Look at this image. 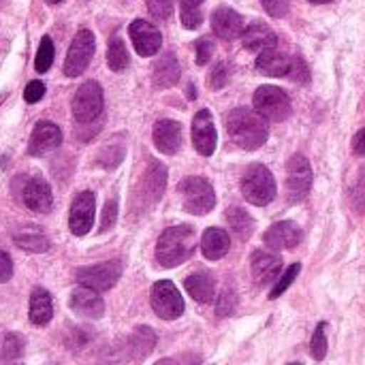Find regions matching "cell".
I'll return each instance as SVG.
<instances>
[{
    "mask_svg": "<svg viewBox=\"0 0 365 365\" xmlns=\"http://www.w3.org/2000/svg\"><path fill=\"white\" fill-rule=\"evenodd\" d=\"M148 9L156 19H169L173 13V0H148Z\"/></svg>",
    "mask_w": 365,
    "mask_h": 365,
    "instance_id": "cell-39",
    "label": "cell"
},
{
    "mask_svg": "<svg viewBox=\"0 0 365 365\" xmlns=\"http://www.w3.org/2000/svg\"><path fill=\"white\" fill-rule=\"evenodd\" d=\"M122 158H124V145H115V143L107 145V148L98 154V163H101L105 169H113L115 165L122 163Z\"/></svg>",
    "mask_w": 365,
    "mask_h": 365,
    "instance_id": "cell-36",
    "label": "cell"
},
{
    "mask_svg": "<svg viewBox=\"0 0 365 365\" xmlns=\"http://www.w3.org/2000/svg\"><path fill=\"white\" fill-rule=\"evenodd\" d=\"M195 49H197V64H207L210 62V58H212V51H214V45H212V41L210 38H199L197 43H195Z\"/></svg>",
    "mask_w": 365,
    "mask_h": 365,
    "instance_id": "cell-44",
    "label": "cell"
},
{
    "mask_svg": "<svg viewBox=\"0 0 365 365\" xmlns=\"http://www.w3.org/2000/svg\"><path fill=\"white\" fill-rule=\"evenodd\" d=\"M118 222V203L115 201H107L101 214V231H109L113 225Z\"/></svg>",
    "mask_w": 365,
    "mask_h": 365,
    "instance_id": "cell-40",
    "label": "cell"
},
{
    "mask_svg": "<svg viewBox=\"0 0 365 365\" xmlns=\"http://www.w3.org/2000/svg\"><path fill=\"white\" fill-rule=\"evenodd\" d=\"M299 272H302V265H299V263H293V265H291V267L280 276V280L276 282V287L272 289L269 299H278V297H280V295H282V293H284V291L295 282V278L299 276Z\"/></svg>",
    "mask_w": 365,
    "mask_h": 365,
    "instance_id": "cell-35",
    "label": "cell"
},
{
    "mask_svg": "<svg viewBox=\"0 0 365 365\" xmlns=\"http://www.w3.org/2000/svg\"><path fill=\"white\" fill-rule=\"evenodd\" d=\"M45 2H49V4H60L62 0H45Z\"/></svg>",
    "mask_w": 365,
    "mask_h": 365,
    "instance_id": "cell-53",
    "label": "cell"
},
{
    "mask_svg": "<svg viewBox=\"0 0 365 365\" xmlns=\"http://www.w3.org/2000/svg\"><path fill=\"white\" fill-rule=\"evenodd\" d=\"M167 186V169L165 165H160L158 160H148V169L141 178V186H139V197L143 199V203L152 205L156 203Z\"/></svg>",
    "mask_w": 365,
    "mask_h": 365,
    "instance_id": "cell-16",
    "label": "cell"
},
{
    "mask_svg": "<svg viewBox=\"0 0 365 365\" xmlns=\"http://www.w3.org/2000/svg\"><path fill=\"white\" fill-rule=\"evenodd\" d=\"M353 150H355L359 156H365V128H361V130L355 135V139H353Z\"/></svg>",
    "mask_w": 365,
    "mask_h": 365,
    "instance_id": "cell-49",
    "label": "cell"
},
{
    "mask_svg": "<svg viewBox=\"0 0 365 365\" xmlns=\"http://www.w3.org/2000/svg\"><path fill=\"white\" fill-rule=\"evenodd\" d=\"M68 306L75 314H79L83 319H92V321H96L105 314V304H103L101 295L88 287H77L71 293Z\"/></svg>",
    "mask_w": 365,
    "mask_h": 365,
    "instance_id": "cell-17",
    "label": "cell"
},
{
    "mask_svg": "<svg viewBox=\"0 0 365 365\" xmlns=\"http://www.w3.org/2000/svg\"><path fill=\"white\" fill-rule=\"evenodd\" d=\"M218 135L214 126V118L207 109H201L192 120V145L201 156H212L216 152Z\"/></svg>",
    "mask_w": 365,
    "mask_h": 365,
    "instance_id": "cell-14",
    "label": "cell"
},
{
    "mask_svg": "<svg viewBox=\"0 0 365 365\" xmlns=\"http://www.w3.org/2000/svg\"><path fill=\"white\" fill-rule=\"evenodd\" d=\"M15 244L26 250V252H47L49 250V240L43 233L36 231H24L15 235Z\"/></svg>",
    "mask_w": 365,
    "mask_h": 365,
    "instance_id": "cell-32",
    "label": "cell"
},
{
    "mask_svg": "<svg viewBox=\"0 0 365 365\" xmlns=\"http://www.w3.org/2000/svg\"><path fill=\"white\" fill-rule=\"evenodd\" d=\"M227 133L242 150H259L269 135L265 118L257 109L248 107H237L227 115Z\"/></svg>",
    "mask_w": 365,
    "mask_h": 365,
    "instance_id": "cell-1",
    "label": "cell"
},
{
    "mask_svg": "<svg viewBox=\"0 0 365 365\" xmlns=\"http://www.w3.org/2000/svg\"><path fill=\"white\" fill-rule=\"evenodd\" d=\"M250 265H252V276H255V282L259 287H265L274 280L280 278V269H282V259L274 252H265V250H257L252 252V259H250Z\"/></svg>",
    "mask_w": 365,
    "mask_h": 365,
    "instance_id": "cell-19",
    "label": "cell"
},
{
    "mask_svg": "<svg viewBox=\"0 0 365 365\" xmlns=\"http://www.w3.org/2000/svg\"><path fill=\"white\" fill-rule=\"evenodd\" d=\"M128 34L130 41L135 45V51L143 58H150L154 53H158L160 45H163V34L156 26H152L145 19H135L128 26Z\"/></svg>",
    "mask_w": 365,
    "mask_h": 365,
    "instance_id": "cell-13",
    "label": "cell"
},
{
    "mask_svg": "<svg viewBox=\"0 0 365 365\" xmlns=\"http://www.w3.org/2000/svg\"><path fill=\"white\" fill-rule=\"evenodd\" d=\"M184 289L188 291V295L195 302L210 304L214 299V293H216V282H214L210 272H197V274H190L184 280Z\"/></svg>",
    "mask_w": 365,
    "mask_h": 365,
    "instance_id": "cell-26",
    "label": "cell"
},
{
    "mask_svg": "<svg viewBox=\"0 0 365 365\" xmlns=\"http://www.w3.org/2000/svg\"><path fill=\"white\" fill-rule=\"evenodd\" d=\"M291 60L293 58H289L287 53H280L276 49H267V51L259 53L257 68L263 75H269V77H287L289 68H291Z\"/></svg>",
    "mask_w": 365,
    "mask_h": 365,
    "instance_id": "cell-27",
    "label": "cell"
},
{
    "mask_svg": "<svg viewBox=\"0 0 365 365\" xmlns=\"http://www.w3.org/2000/svg\"><path fill=\"white\" fill-rule=\"evenodd\" d=\"M60 143H62V130L53 122L41 120L32 128L28 152H30V156H45V154L53 152L56 148H60Z\"/></svg>",
    "mask_w": 365,
    "mask_h": 365,
    "instance_id": "cell-15",
    "label": "cell"
},
{
    "mask_svg": "<svg viewBox=\"0 0 365 365\" xmlns=\"http://www.w3.org/2000/svg\"><path fill=\"white\" fill-rule=\"evenodd\" d=\"M255 109L269 122H284L291 115V98L276 86H261L255 92Z\"/></svg>",
    "mask_w": 365,
    "mask_h": 365,
    "instance_id": "cell-6",
    "label": "cell"
},
{
    "mask_svg": "<svg viewBox=\"0 0 365 365\" xmlns=\"http://www.w3.org/2000/svg\"><path fill=\"white\" fill-rule=\"evenodd\" d=\"M310 2H314V4H323V2H331V0H310Z\"/></svg>",
    "mask_w": 365,
    "mask_h": 365,
    "instance_id": "cell-52",
    "label": "cell"
},
{
    "mask_svg": "<svg viewBox=\"0 0 365 365\" xmlns=\"http://www.w3.org/2000/svg\"><path fill=\"white\" fill-rule=\"evenodd\" d=\"M107 64H109V68H111V71H115V73H120V71L128 68V64H130L128 49H126V45H124V41H122V36H120V34H113V36L109 38V47H107Z\"/></svg>",
    "mask_w": 365,
    "mask_h": 365,
    "instance_id": "cell-30",
    "label": "cell"
},
{
    "mask_svg": "<svg viewBox=\"0 0 365 365\" xmlns=\"http://www.w3.org/2000/svg\"><path fill=\"white\" fill-rule=\"evenodd\" d=\"M201 2H203V0H180L182 11H195V9L201 6Z\"/></svg>",
    "mask_w": 365,
    "mask_h": 365,
    "instance_id": "cell-50",
    "label": "cell"
},
{
    "mask_svg": "<svg viewBox=\"0 0 365 365\" xmlns=\"http://www.w3.org/2000/svg\"><path fill=\"white\" fill-rule=\"evenodd\" d=\"M188 96H190V98H197V88L190 86V88H188Z\"/></svg>",
    "mask_w": 365,
    "mask_h": 365,
    "instance_id": "cell-51",
    "label": "cell"
},
{
    "mask_svg": "<svg viewBox=\"0 0 365 365\" xmlns=\"http://www.w3.org/2000/svg\"><path fill=\"white\" fill-rule=\"evenodd\" d=\"M17 190H19L21 201L28 210L38 212V214H47L51 210V203H53L51 188L41 175L21 178V184L17 186Z\"/></svg>",
    "mask_w": 365,
    "mask_h": 365,
    "instance_id": "cell-11",
    "label": "cell"
},
{
    "mask_svg": "<svg viewBox=\"0 0 365 365\" xmlns=\"http://www.w3.org/2000/svg\"><path fill=\"white\" fill-rule=\"evenodd\" d=\"M120 276H122V263L120 261H105V263L81 267L75 272V280L81 287H88L96 293L113 289L115 282L120 280Z\"/></svg>",
    "mask_w": 365,
    "mask_h": 365,
    "instance_id": "cell-7",
    "label": "cell"
},
{
    "mask_svg": "<svg viewBox=\"0 0 365 365\" xmlns=\"http://www.w3.org/2000/svg\"><path fill=\"white\" fill-rule=\"evenodd\" d=\"M53 56H56V47H53L51 36H43L41 45H38V51H36V58H34L36 73H47L51 68V64H53Z\"/></svg>",
    "mask_w": 365,
    "mask_h": 365,
    "instance_id": "cell-33",
    "label": "cell"
},
{
    "mask_svg": "<svg viewBox=\"0 0 365 365\" xmlns=\"http://www.w3.org/2000/svg\"><path fill=\"white\" fill-rule=\"evenodd\" d=\"M201 21H203V13H201V9H195V11H182V24H184V28L195 30V28H199V26H201Z\"/></svg>",
    "mask_w": 365,
    "mask_h": 365,
    "instance_id": "cell-45",
    "label": "cell"
},
{
    "mask_svg": "<svg viewBox=\"0 0 365 365\" xmlns=\"http://www.w3.org/2000/svg\"><path fill=\"white\" fill-rule=\"evenodd\" d=\"M227 81H229V68H227L225 62H218V64L212 68V73H210V86H212L214 90H220V88H225Z\"/></svg>",
    "mask_w": 365,
    "mask_h": 365,
    "instance_id": "cell-41",
    "label": "cell"
},
{
    "mask_svg": "<svg viewBox=\"0 0 365 365\" xmlns=\"http://www.w3.org/2000/svg\"><path fill=\"white\" fill-rule=\"evenodd\" d=\"M94 212H96V199L94 192L83 190L79 192L73 203H71V214H68V229L73 235L83 237L90 233L92 225H94Z\"/></svg>",
    "mask_w": 365,
    "mask_h": 365,
    "instance_id": "cell-12",
    "label": "cell"
},
{
    "mask_svg": "<svg viewBox=\"0 0 365 365\" xmlns=\"http://www.w3.org/2000/svg\"><path fill=\"white\" fill-rule=\"evenodd\" d=\"M227 220H229V227L233 229V233L240 240H248L252 235V231H255V218L242 207H231L227 212Z\"/></svg>",
    "mask_w": 365,
    "mask_h": 365,
    "instance_id": "cell-31",
    "label": "cell"
},
{
    "mask_svg": "<svg viewBox=\"0 0 365 365\" xmlns=\"http://www.w3.org/2000/svg\"><path fill=\"white\" fill-rule=\"evenodd\" d=\"M312 188V169L306 156L295 154L287 163V197L291 203H302Z\"/></svg>",
    "mask_w": 365,
    "mask_h": 365,
    "instance_id": "cell-10",
    "label": "cell"
},
{
    "mask_svg": "<svg viewBox=\"0 0 365 365\" xmlns=\"http://www.w3.org/2000/svg\"><path fill=\"white\" fill-rule=\"evenodd\" d=\"M265 244L272 248V250H293L295 246H299L302 242V231L295 222H276L272 225L265 235H263Z\"/></svg>",
    "mask_w": 365,
    "mask_h": 365,
    "instance_id": "cell-18",
    "label": "cell"
},
{
    "mask_svg": "<svg viewBox=\"0 0 365 365\" xmlns=\"http://www.w3.org/2000/svg\"><path fill=\"white\" fill-rule=\"evenodd\" d=\"M11 278H13V261L4 250H0V284L9 282Z\"/></svg>",
    "mask_w": 365,
    "mask_h": 365,
    "instance_id": "cell-46",
    "label": "cell"
},
{
    "mask_svg": "<svg viewBox=\"0 0 365 365\" xmlns=\"http://www.w3.org/2000/svg\"><path fill=\"white\" fill-rule=\"evenodd\" d=\"M237 308V295L233 289H225L218 297V304H216V314L218 317H229L233 314Z\"/></svg>",
    "mask_w": 365,
    "mask_h": 365,
    "instance_id": "cell-37",
    "label": "cell"
},
{
    "mask_svg": "<svg viewBox=\"0 0 365 365\" xmlns=\"http://www.w3.org/2000/svg\"><path fill=\"white\" fill-rule=\"evenodd\" d=\"M94 47H96L94 34L90 30L81 28L73 36V43L68 47V53L64 60V75L66 77H79L90 66L92 56H94Z\"/></svg>",
    "mask_w": 365,
    "mask_h": 365,
    "instance_id": "cell-8",
    "label": "cell"
},
{
    "mask_svg": "<svg viewBox=\"0 0 365 365\" xmlns=\"http://www.w3.org/2000/svg\"><path fill=\"white\" fill-rule=\"evenodd\" d=\"M242 195L252 205H269L276 199V180L263 165H250L242 178Z\"/></svg>",
    "mask_w": 365,
    "mask_h": 365,
    "instance_id": "cell-3",
    "label": "cell"
},
{
    "mask_svg": "<svg viewBox=\"0 0 365 365\" xmlns=\"http://www.w3.org/2000/svg\"><path fill=\"white\" fill-rule=\"evenodd\" d=\"M212 28L218 38L233 41L240 34H244V19L237 11H233L229 6H220L212 15Z\"/></svg>",
    "mask_w": 365,
    "mask_h": 365,
    "instance_id": "cell-20",
    "label": "cell"
},
{
    "mask_svg": "<svg viewBox=\"0 0 365 365\" xmlns=\"http://www.w3.org/2000/svg\"><path fill=\"white\" fill-rule=\"evenodd\" d=\"M24 346H26V342L19 334H2V338H0V361L9 365L21 361Z\"/></svg>",
    "mask_w": 365,
    "mask_h": 365,
    "instance_id": "cell-29",
    "label": "cell"
},
{
    "mask_svg": "<svg viewBox=\"0 0 365 365\" xmlns=\"http://www.w3.org/2000/svg\"><path fill=\"white\" fill-rule=\"evenodd\" d=\"M291 81H295V83H308L310 81V71H308V66H306V62L299 58V56H295L293 60H291V68H289V75H287Z\"/></svg>",
    "mask_w": 365,
    "mask_h": 365,
    "instance_id": "cell-38",
    "label": "cell"
},
{
    "mask_svg": "<svg viewBox=\"0 0 365 365\" xmlns=\"http://www.w3.org/2000/svg\"><path fill=\"white\" fill-rule=\"evenodd\" d=\"M103 88L98 81L90 79L83 86H79V90L73 96V115L77 120V124H94L101 120L103 115Z\"/></svg>",
    "mask_w": 365,
    "mask_h": 365,
    "instance_id": "cell-4",
    "label": "cell"
},
{
    "mask_svg": "<svg viewBox=\"0 0 365 365\" xmlns=\"http://www.w3.org/2000/svg\"><path fill=\"white\" fill-rule=\"evenodd\" d=\"M53 317V302L49 291H45L43 287H36L30 293V308H28V319L32 325L36 327H45Z\"/></svg>",
    "mask_w": 365,
    "mask_h": 365,
    "instance_id": "cell-23",
    "label": "cell"
},
{
    "mask_svg": "<svg viewBox=\"0 0 365 365\" xmlns=\"http://www.w3.org/2000/svg\"><path fill=\"white\" fill-rule=\"evenodd\" d=\"M289 365H302V364H289Z\"/></svg>",
    "mask_w": 365,
    "mask_h": 365,
    "instance_id": "cell-54",
    "label": "cell"
},
{
    "mask_svg": "<svg viewBox=\"0 0 365 365\" xmlns=\"http://www.w3.org/2000/svg\"><path fill=\"white\" fill-rule=\"evenodd\" d=\"M327 323H319L317 329H314V336H312V342H310V355L317 359V361H323L325 355H327Z\"/></svg>",
    "mask_w": 365,
    "mask_h": 365,
    "instance_id": "cell-34",
    "label": "cell"
},
{
    "mask_svg": "<svg viewBox=\"0 0 365 365\" xmlns=\"http://www.w3.org/2000/svg\"><path fill=\"white\" fill-rule=\"evenodd\" d=\"M154 365H199V357L184 355V357H171V359H160Z\"/></svg>",
    "mask_w": 365,
    "mask_h": 365,
    "instance_id": "cell-47",
    "label": "cell"
},
{
    "mask_svg": "<svg viewBox=\"0 0 365 365\" xmlns=\"http://www.w3.org/2000/svg\"><path fill=\"white\" fill-rule=\"evenodd\" d=\"M154 145L158 152L173 156L182 145V126L175 120H158L154 124Z\"/></svg>",
    "mask_w": 365,
    "mask_h": 365,
    "instance_id": "cell-21",
    "label": "cell"
},
{
    "mask_svg": "<svg viewBox=\"0 0 365 365\" xmlns=\"http://www.w3.org/2000/svg\"><path fill=\"white\" fill-rule=\"evenodd\" d=\"M150 302L156 317H160L163 321H175L184 314V299L171 280H158L152 287Z\"/></svg>",
    "mask_w": 365,
    "mask_h": 365,
    "instance_id": "cell-9",
    "label": "cell"
},
{
    "mask_svg": "<svg viewBox=\"0 0 365 365\" xmlns=\"http://www.w3.org/2000/svg\"><path fill=\"white\" fill-rule=\"evenodd\" d=\"M231 248V240H229V233L222 231V229H207L201 237V252L207 261H218L222 259Z\"/></svg>",
    "mask_w": 365,
    "mask_h": 365,
    "instance_id": "cell-25",
    "label": "cell"
},
{
    "mask_svg": "<svg viewBox=\"0 0 365 365\" xmlns=\"http://www.w3.org/2000/svg\"><path fill=\"white\" fill-rule=\"evenodd\" d=\"M45 96V83L43 81H30L24 90V101L26 103H38Z\"/></svg>",
    "mask_w": 365,
    "mask_h": 365,
    "instance_id": "cell-42",
    "label": "cell"
},
{
    "mask_svg": "<svg viewBox=\"0 0 365 365\" xmlns=\"http://www.w3.org/2000/svg\"><path fill=\"white\" fill-rule=\"evenodd\" d=\"M156 346V334L141 325V327H135V331L128 336L126 340V349H128V355H130V361H143Z\"/></svg>",
    "mask_w": 365,
    "mask_h": 365,
    "instance_id": "cell-24",
    "label": "cell"
},
{
    "mask_svg": "<svg viewBox=\"0 0 365 365\" xmlns=\"http://www.w3.org/2000/svg\"><path fill=\"white\" fill-rule=\"evenodd\" d=\"M197 248V233L190 225H178L163 231L156 244V261L160 267H178L186 263Z\"/></svg>",
    "mask_w": 365,
    "mask_h": 365,
    "instance_id": "cell-2",
    "label": "cell"
},
{
    "mask_svg": "<svg viewBox=\"0 0 365 365\" xmlns=\"http://www.w3.org/2000/svg\"><path fill=\"white\" fill-rule=\"evenodd\" d=\"M180 192H182V199H184V210L190 212V214L203 216V214L212 212L214 205H216V192H214L212 184L205 178L192 175V178L182 180Z\"/></svg>",
    "mask_w": 365,
    "mask_h": 365,
    "instance_id": "cell-5",
    "label": "cell"
},
{
    "mask_svg": "<svg viewBox=\"0 0 365 365\" xmlns=\"http://www.w3.org/2000/svg\"><path fill=\"white\" fill-rule=\"evenodd\" d=\"M180 79V64L175 60L173 53H165L160 56V60L154 64V73H152V81L156 88H171L175 86Z\"/></svg>",
    "mask_w": 365,
    "mask_h": 365,
    "instance_id": "cell-28",
    "label": "cell"
},
{
    "mask_svg": "<svg viewBox=\"0 0 365 365\" xmlns=\"http://www.w3.org/2000/svg\"><path fill=\"white\" fill-rule=\"evenodd\" d=\"M353 201L364 210L365 207V175L359 180V184L355 186V192H353Z\"/></svg>",
    "mask_w": 365,
    "mask_h": 365,
    "instance_id": "cell-48",
    "label": "cell"
},
{
    "mask_svg": "<svg viewBox=\"0 0 365 365\" xmlns=\"http://www.w3.org/2000/svg\"><path fill=\"white\" fill-rule=\"evenodd\" d=\"M263 9L272 15V17H284L289 13V0H261Z\"/></svg>",
    "mask_w": 365,
    "mask_h": 365,
    "instance_id": "cell-43",
    "label": "cell"
},
{
    "mask_svg": "<svg viewBox=\"0 0 365 365\" xmlns=\"http://www.w3.org/2000/svg\"><path fill=\"white\" fill-rule=\"evenodd\" d=\"M242 41H244V47L250 49V51H267V49H276L278 45V36L276 32L265 26V24H250L248 28H244V34H242Z\"/></svg>",
    "mask_w": 365,
    "mask_h": 365,
    "instance_id": "cell-22",
    "label": "cell"
}]
</instances>
